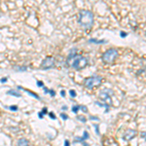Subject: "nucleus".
<instances>
[{
    "label": "nucleus",
    "instance_id": "1",
    "mask_svg": "<svg viewBox=\"0 0 146 146\" xmlns=\"http://www.w3.org/2000/svg\"><path fill=\"white\" fill-rule=\"evenodd\" d=\"M76 52V49H73V50L70 51L69 55L66 58V65L73 67L76 70H82L88 65V60L83 56L77 55Z\"/></svg>",
    "mask_w": 146,
    "mask_h": 146
},
{
    "label": "nucleus",
    "instance_id": "2",
    "mask_svg": "<svg viewBox=\"0 0 146 146\" xmlns=\"http://www.w3.org/2000/svg\"><path fill=\"white\" fill-rule=\"evenodd\" d=\"M78 23L81 27L88 29L93 27L94 23V14L89 10H82L79 13Z\"/></svg>",
    "mask_w": 146,
    "mask_h": 146
},
{
    "label": "nucleus",
    "instance_id": "3",
    "mask_svg": "<svg viewBox=\"0 0 146 146\" xmlns=\"http://www.w3.org/2000/svg\"><path fill=\"white\" fill-rule=\"evenodd\" d=\"M118 56H119L118 50L115 48H111V49H108L106 52L103 53L102 56H101V60H102V62L104 63H106V64H111L118 58Z\"/></svg>",
    "mask_w": 146,
    "mask_h": 146
},
{
    "label": "nucleus",
    "instance_id": "4",
    "mask_svg": "<svg viewBox=\"0 0 146 146\" xmlns=\"http://www.w3.org/2000/svg\"><path fill=\"white\" fill-rule=\"evenodd\" d=\"M101 82H102V78L100 76H92L84 80V86L89 90H92L100 86Z\"/></svg>",
    "mask_w": 146,
    "mask_h": 146
},
{
    "label": "nucleus",
    "instance_id": "5",
    "mask_svg": "<svg viewBox=\"0 0 146 146\" xmlns=\"http://www.w3.org/2000/svg\"><path fill=\"white\" fill-rule=\"evenodd\" d=\"M56 64V60L54 56H46L45 58H44L43 60H42L41 62V68L42 69H51V68H53L54 66H55Z\"/></svg>",
    "mask_w": 146,
    "mask_h": 146
},
{
    "label": "nucleus",
    "instance_id": "6",
    "mask_svg": "<svg viewBox=\"0 0 146 146\" xmlns=\"http://www.w3.org/2000/svg\"><path fill=\"white\" fill-rule=\"evenodd\" d=\"M111 94H112V91L110 90H102L100 93V100H102L103 101L105 102V104H108V105H112V98H111Z\"/></svg>",
    "mask_w": 146,
    "mask_h": 146
},
{
    "label": "nucleus",
    "instance_id": "7",
    "mask_svg": "<svg viewBox=\"0 0 146 146\" xmlns=\"http://www.w3.org/2000/svg\"><path fill=\"white\" fill-rule=\"evenodd\" d=\"M136 131L135 129H127L126 131L123 133V139L125 141H129V140H131V139H133V138L136 136Z\"/></svg>",
    "mask_w": 146,
    "mask_h": 146
},
{
    "label": "nucleus",
    "instance_id": "8",
    "mask_svg": "<svg viewBox=\"0 0 146 146\" xmlns=\"http://www.w3.org/2000/svg\"><path fill=\"white\" fill-rule=\"evenodd\" d=\"M89 138V133L88 131H84V135H82V137H76L74 139V143H78V142H85L87 139Z\"/></svg>",
    "mask_w": 146,
    "mask_h": 146
},
{
    "label": "nucleus",
    "instance_id": "9",
    "mask_svg": "<svg viewBox=\"0 0 146 146\" xmlns=\"http://www.w3.org/2000/svg\"><path fill=\"white\" fill-rule=\"evenodd\" d=\"M17 146H29V141L27 138H20L17 142Z\"/></svg>",
    "mask_w": 146,
    "mask_h": 146
},
{
    "label": "nucleus",
    "instance_id": "10",
    "mask_svg": "<svg viewBox=\"0 0 146 146\" xmlns=\"http://www.w3.org/2000/svg\"><path fill=\"white\" fill-rule=\"evenodd\" d=\"M18 89H19V90H23V91H25V92H27V93L29 94V95L31 96H33L34 98H37V100H41V98H40V96H39L38 95H36V94L33 93V92H31V91L27 90V89H23L21 86H18Z\"/></svg>",
    "mask_w": 146,
    "mask_h": 146
},
{
    "label": "nucleus",
    "instance_id": "11",
    "mask_svg": "<svg viewBox=\"0 0 146 146\" xmlns=\"http://www.w3.org/2000/svg\"><path fill=\"white\" fill-rule=\"evenodd\" d=\"M7 95H10V96H16V98H21L22 96V95H21L19 92L13 90V89H11V90H9L8 92H7Z\"/></svg>",
    "mask_w": 146,
    "mask_h": 146
},
{
    "label": "nucleus",
    "instance_id": "12",
    "mask_svg": "<svg viewBox=\"0 0 146 146\" xmlns=\"http://www.w3.org/2000/svg\"><path fill=\"white\" fill-rule=\"evenodd\" d=\"M90 43H96V44H104L106 43L105 40H96V39H91L90 40Z\"/></svg>",
    "mask_w": 146,
    "mask_h": 146
},
{
    "label": "nucleus",
    "instance_id": "13",
    "mask_svg": "<svg viewBox=\"0 0 146 146\" xmlns=\"http://www.w3.org/2000/svg\"><path fill=\"white\" fill-rule=\"evenodd\" d=\"M80 109V105H73L72 106V111L73 113H77Z\"/></svg>",
    "mask_w": 146,
    "mask_h": 146
},
{
    "label": "nucleus",
    "instance_id": "14",
    "mask_svg": "<svg viewBox=\"0 0 146 146\" xmlns=\"http://www.w3.org/2000/svg\"><path fill=\"white\" fill-rule=\"evenodd\" d=\"M16 69H17V71L18 72H20V71H25V70L27 69V66H20V67H15Z\"/></svg>",
    "mask_w": 146,
    "mask_h": 146
},
{
    "label": "nucleus",
    "instance_id": "15",
    "mask_svg": "<svg viewBox=\"0 0 146 146\" xmlns=\"http://www.w3.org/2000/svg\"><path fill=\"white\" fill-rule=\"evenodd\" d=\"M8 108L10 110H12V111H18V109H19V107L17 105H11V106H9Z\"/></svg>",
    "mask_w": 146,
    "mask_h": 146
},
{
    "label": "nucleus",
    "instance_id": "16",
    "mask_svg": "<svg viewBox=\"0 0 146 146\" xmlns=\"http://www.w3.org/2000/svg\"><path fill=\"white\" fill-rule=\"evenodd\" d=\"M77 120L83 122V123H86V122H87V119L85 118V117H83V116H77Z\"/></svg>",
    "mask_w": 146,
    "mask_h": 146
},
{
    "label": "nucleus",
    "instance_id": "17",
    "mask_svg": "<svg viewBox=\"0 0 146 146\" xmlns=\"http://www.w3.org/2000/svg\"><path fill=\"white\" fill-rule=\"evenodd\" d=\"M80 109H82V111L84 113H88V108H87V106H85V105H80Z\"/></svg>",
    "mask_w": 146,
    "mask_h": 146
},
{
    "label": "nucleus",
    "instance_id": "18",
    "mask_svg": "<svg viewBox=\"0 0 146 146\" xmlns=\"http://www.w3.org/2000/svg\"><path fill=\"white\" fill-rule=\"evenodd\" d=\"M69 94H70V96H71V98H75V96H76V92L74 90H70Z\"/></svg>",
    "mask_w": 146,
    "mask_h": 146
},
{
    "label": "nucleus",
    "instance_id": "19",
    "mask_svg": "<svg viewBox=\"0 0 146 146\" xmlns=\"http://www.w3.org/2000/svg\"><path fill=\"white\" fill-rule=\"evenodd\" d=\"M49 116H50V117H51V119H53V120H56V119L55 113H53V112H50V113H49Z\"/></svg>",
    "mask_w": 146,
    "mask_h": 146
},
{
    "label": "nucleus",
    "instance_id": "20",
    "mask_svg": "<svg viewBox=\"0 0 146 146\" xmlns=\"http://www.w3.org/2000/svg\"><path fill=\"white\" fill-rule=\"evenodd\" d=\"M41 113H42V114H43V115H46L47 113H48V108H47V107H44L43 109H42Z\"/></svg>",
    "mask_w": 146,
    "mask_h": 146
},
{
    "label": "nucleus",
    "instance_id": "21",
    "mask_svg": "<svg viewBox=\"0 0 146 146\" xmlns=\"http://www.w3.org/2000/svg\"><path fill=\"white\" fill-rule=\"evenodd\" d=\"M60 117H62L63 120H67L68 119V116L65 114V113H62V114H60Z\"/></svg>",
    "mask_w": 146,
    "mask_h": 146
},
{
    "label": "nucleus",
    "instance_id": "22",
    "mask_svg": "<svg viewBox=\"0 0 146 146\" xmlns=\"http://www.w3.org/2000/svg\"><path fill=\"white\" fill-rule=\"evenodd\" d=\"M140 136L146 141V131H142V133H140Z\"/></svg>",
    "mask_w": 146,
    "mask_h": 146
},
{
    "label": "nucleus",
    "instance_id": "23",
    "mask_svg": "<svg viewBox=\"0 0 146 146\" xmlns=\"http://www.w3.org/2000/svg\"><path fill=\"white\" fill-rule=\"evenodd\" d=\"M36 84H37V86L40 87V88H43V87H44L43 82H42V81H37V82H36Z\"/></svg>",
    "mask_w": 146,
    "mask_h": 146
},
{
    "label": "nucleus",
    "instance_id": "24",
    "mask_svg": "<svg viewBox=\"0 0 146 146\" xmlns=\"http://www.w3.org/2000/svg\"><path fill=\"white\" fill-rule=\"evenodd\" d=\"M49 94H51V96H56V92L53 90H49Z\"/></svg>",
    "mask_w": 146,
    "mask_h": 146
},
{
    "label": "nucleus",
    "instance_id": "25",
    "mask_svg": "<svg viewBox=\"0 0 146 146\" xmlns=\"http://www.w3.org/2000/svg\"><path fill=\"white\" fill-rule=\"evenodd\" d=\"M7 80H8L7 77H3V78H1V80H0V82H1V83H6Z\"/></svg>",
    "mask_w": 146,
    "mask_h": 146
},
{
    "label": "nucleus",
    "instance_id": "26",
    "mask_svg": "<svg viewBox=\"0 0 146 146\" xmlns=\"http://www.w3.org/2000/svg\"><path fill=\"white\" fill-rule=\"evenodd\" d=\"M64 146H70L69 140H67V139H65V140H64Z\"/></svg>",
    "mask_w": 146,
    "mask_h": 146
},
{
    "label": "nucleus",
    "instance_id": "27",
    "mask_svg": "<svg viewBox=\"0 0 146 146\" xmlns=\"http://www.w3.org/2000/svg\"><path fill=\"white\" fill-rule=\"evenodd\" d=\"M120 36H121V37H126L127 36V33H125V32L122 31L121 33H120Z\"/></svg>",
    "mask_w": 146,
    "mask_h": 146
},
{
    "label": "nucleus",
    "instance_id": "28",
    "mask_svg": "<svg viewBox=\"0 0 146 146\" xmlns=\"http://www.w3.org/2000/svg\"><path fill=\"white\" fill-rule=\"evenodd\" d=\"M90 119L91 120H96V121H98V118H96V117H94V116H91Z\"/></svg>",
    "mask_w": 146,
    "mask_h": 146
},
{
    "label": "nucleus",
    "instance_id": "29",
    "mask_svg": "<svg viewBox=\"0 0 146 146\" xmlns=\"http://www.w3.org/2000/svg\"><path fill=\"white\" fill-rule=\"evenodd\" d=\"M38 116H39V118H40V119L43 118V114H42L41 112H39V113H38Z\"/></svg>",
    "mask_w": 146,
    "mask_h": 146
},
{
    "label": "nucleus",
    "instance_id": "30",
    "mask_svg": "<svg viewBox=\"0 0 146 146\" xmlns=\"http://www.w3.org/2000/svg\"><path fill=\"white\" fill-rule=\"evenodd\" d=\"M62 98H64V96H65V92L64 91H62Z\"/></svg>",
    "mask_w": 146,
    "mask_h": 146
}]
</instances>
